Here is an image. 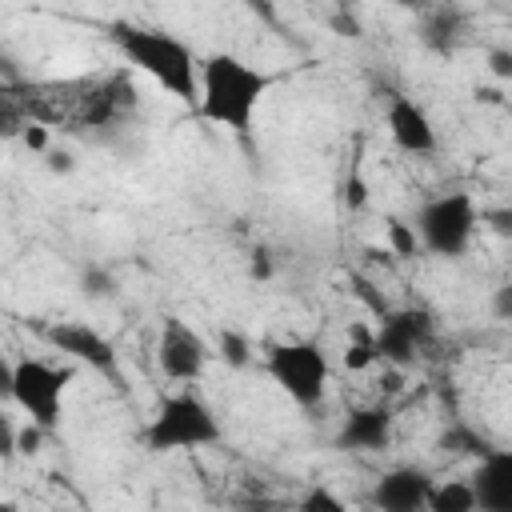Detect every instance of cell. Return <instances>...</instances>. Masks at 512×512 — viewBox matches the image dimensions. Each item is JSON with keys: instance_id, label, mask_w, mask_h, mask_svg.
Wrapping results in <instances>:
<instances>
[{"instance_id": "1", "label": "cell", "mask_w": 512, "mask_h": 512, "mask_svg": "<svg viewBox=\"0 0 512 512\" xmlns=\"http://www.w3.org/2000/svg\"><path fill=\"white\" fill-rule=\"evenodd\" d=\"M268 88H272V76L260 72L256 64L240 60L236 52H212V56L200 60L196 112L208 124H220V128H228L244 140L252 132L256 108H260Z\"/></svg>"}, {"instance_id": "2", "label": "cell", "mask_w": 512, "mask_h": 512, "mask_svg": "<svg viewBox=\"0 0 512 512\" xmlns=\"http://www.w3.org/2000/svg\"><path fill=\"white\" fill-rule=\"evenodd\" d=\"M108 40L116 44V52L140 68L144 76H152L168 96L184 100V104H196V92H200V60L196 52L164 32V28H144V24H128V20H116L108 28Z\"/></svg>"}, {"instance_id": "3", "label": "cell", "mask_w": 512, "mask_h": 512, "mask_svg": "<svg viewBox=\"0 0 512 512\" xmlns=\"http://www.w3.org/2000/svg\"><path fill=\"white\" fill-rule=\"evenodd\" d=\"M220 420L216 412L196 396V392H172L160 400L156 416L144 428V448L164 456V452H192V448H208L216 444Z\"/></svg>"}, {"instance_id": "4", "label": "cell", "mask_w": 512, "mask_h": 512, "mask_svg": "<svg viewBox=\"0 0 512 512\" xmlns=\"http://www.w3.org/2000/svg\"><path fill=\"white\" fill-rule=\"evenodd\" d=\"M476 224H480L476 200L468 192H444V196H432V200L420 204L412 232H416L424 252L456 260V256L468 252V244L476 236Z\"/></svg>"}, {"instance_id": "5", "label": "cell", "mask_w": 512, "mask_h": 512, "mask_svg": "<svg viewBox=\"0 0 512 512\" xmlns=\"http://www.w3.org/2000/svg\"><path fill=\"white\" fill-rule=\"evenodd\" d=\"M264 368L272 384L300 408H316L328 388V352L316 340H284L272 344L264 356Z\"/></svg>"}, {"instance_id": "6", "label": "cell", "mask_w": 512, "mask_h": 512, "mask_svg": "<svg viewBox=\"0 0 512 512\" xmlns=\"http://www.w3.org/2000/svg\"><path fill=\"white\" fill-rule=\"evenodd\" d=\"M64 388H68V372L52 368L48 360H40V356H20V360H16L12 404L28 416V424H36V428L48 432V436L60 428Z\"/></svg>"}, {"instance_id": "7", "label": "cell", "mask_w": 512, "mask_h": 512, "mask_svg": "<svg viewBox=\"0 0 512 512\" xmlns=\"http://www.w3.org/2000/svg\"><path fill=\"white\" fill-rule=\"evenodd\" d=\"M436 336V316L428 308H388L372 332L376 340V360L392 364V368H408Z\"/></svg>"}, {"instance_id": "8", "label": "cell", "mask_w": 512, "mask_h": 512, "mask_svg": "<svg viewBox=\"0 0 512 512\" xmlns=\"http://www.w3.org/2000/svg\"><path fill=\"white\" fill-rule=\"evenodd\" d=\"M40 336H44L48 348L64 352L68 360H76V364H84V368H92V372H100L108 380H120V352L92 324H84V320H52V324L40 328Z\"/></svg>"}, {"instance_id": "9", "label": "cell", "mask_w": 512, "mask_h": 512, "mask_svg": "<svg viewBox=\"0 0 512 512\" xmlns=\"http://www.w3.org/2000/svg\"><path fill=\"white\" fill-rule=\"evenodd\" d=\"M208 356H212V348H208V340H204L192 324H184L180 316H164L160 344H156V360H160V372H164L168 380H176V384L200 380L204 368H208Z\"/></svg>"}, {"instance_id": "10", "label": "cell", "mask_w": 512, "mask_h": 512, "mask_svg": "<svg viewBox=\"0 0 512 512\" xmlns=\"http://www.w3.org/2000/svg\"><path fill=\"white\" fill-rule=\"evenodd\" d=\"M432 476L416 464H396L372 484V508L376 512H424Z\"/></svg>"}, {"instance_id": "11", "label": "cell", "mask_w": 512, "mask_h": 512, "mask_svg": "<svg viewBox=\"0 0 512 512\" xmlns=\"http://www.w3.org/2000/svg\"><path fill=\"white\" fill-rule=\"evenodd\" d=\"M384 120H388V136H392L396 148H404V152H412V156H428V152H436V128H432L428 112H424L412 96L392 92Z\"/></svg>"}, {"instance_id": "12", "label": "cell", "mask_w": 512, "mask_h": 512, "mask_svg": "<svg viewBox=\"0 0 512 512\" xmlns=\"http://www.w3.org/2000/svg\"><path fill=\"white\" fill-rule=\"evenodd\" d=\"M392 408L388 404H364L352 408L336 432V448L340 452H380L392 440Z\"/></svg>"}, {"instance_id": "13", "label": "cell", "mask_w": 512, "mask_h": 512, "mask_svg": "<svg viewBox=\"0 0 512 512\" xmlns=\"http://www.w3.org/2000/svg\"><path fill=\"white\" fill-rule=\"evenodd\" d=\"M468 484L476 496V512H512V452L508 448L484 452Z\"/></svg>"}, {"instance_id": "14", "label": "cell", "mask_w": 512, "mask_h": 512, "mask_svg": "<svg viewBox=\"0 0 512 512\" xmlns=\"http://www.w3.org/2000/svg\"><path fill=\"white\" fill-rule=\"evenodd\" d=\"M460 36H464V24H460V12H456V8H436V12H428L424 24H420L424 48H432V52H440V56L456 52Z\"/></svg>"}, {"instance_id": "15", "label": "cell", "mask_w": 512, "mask_h": 512, "mask_svg": "<svg viewBox=\"0 0 512 512\" xmlns=\"http://www.w3.org/2000/svg\"><path fill=\"white\" fill-rule=\"evenodd\" d=\"M424 512H476V496L468 480H432Z\"/></svg>"}, {"instance_id": "16", "label": "cell", "mask_w": 512, "mask_h": 512, "mask_svg": "<svg viewBox=\"0 0 512 512\" xmlns=\"http://www.w3.org/2000/svg\"><path fill=\"white\" fill-rule=\"evenodd\" d=\"M376 364V340L368 324H352L348 328V344H344V368L348 372H364Z\"/></svg>"}, {"instance_id": "17", "label": "cell", "mask_w": 512, "mask_h": 512, "mask_svg": "<svg viewBox=\"0 0 512 512\" xmlns=\"http://www.w3.org/2000/svg\"><path fill=\"white\" fill-rule=\"evenodd\" d=\"M384 236H388L392 256H400V260H412V256L420 252V240H416L412 224H408V220H400V216H388V220H384Z\"/></svg>"}, {"instance_id": "18", "label": "cell", "mask_w": 512, "mask_h": 512, "mask_svg": "<svg viewBox=\"0 0 512 512\" xmlns=\"http://www.w3.org/2000/svg\"><path fill=\"white\" fill-rule=\"evenodd\" d=\"M80 292L88 300H112L116 296V276L104 268V264H84L80 272Z\"/></svg>"}, {"instance_id": "19", "label": "cell", "mask_w": 512, "mask_h": 512, "mask_svg": "<svg viewBox=\"0 0 512 512\" xmlns=\"http://www.w3.org/2000/svg\"><path fill=\"white\" fill-rule=\"evenodd\" d=\"M216 348H220V356H224L228 368H248V364H252V344H248V336L236 332V328H224L220 340H216Z\"/></svg>"}, {"instance_id": "20", "label": "cell", "mask_w": 512, "mask_h": 512, "mask_svg": "<svg viewBox=\"0 0 512 512\" xmlns=\"http://www.w3.org/2000/svg\"><path fill=\"white\" fill-rule=\"evenodd\" d=\"M440 452H452V456H460V452H476V456H484V452H492L472 428H464V424H452L444 436H440Z\"/></svg>"}, {"instance_id": "21", "label": "cell", "mask_w": 512, "mask_h": 512, "mask_svg": "<svg viewBox=\"0 0 512 512\" xmlns=\"http://www.w3.org/2000/svg\"><path fill=\"white\" fill-rule=\"evenodd\" d=\"M296 512H348V504L332 492V488H324V484H312L300 500H296Z\"/></svg>"}, {"instance_id": "22", "label": "cell", "mask_w": 512, "mask_h": 512, "mask_svg": "<svg viewBox=\"0 0 512 512\" xmlns=\"http://www.w3.org/2000/svg\"><path fill=\"white\" fill-rule=\"evenodd\" d=\"M272 272H276V264H272V252L260 244V248H252L248 252V276L252 280H272Z\"/></svg>"}, {"instance_id": "23", "label": "cell", "mask_w": 512, "mask_h": 512, "mask_svg": "<svg viewBox=\"0 0 512 512\" xmlns=\"http://www.w3.org/2000/svg\"><path fill=\"white\" fill-rule=\"evenodd\" d=\"M44 436H48V432H40L36 424L16 428V452H20V456H36V452H40V444H44Z\"/></svg>"}, {"instance_id": "24", "label": "cell", "mask_w": 512, "mask_h": 512, "mask_svg": "<svg viewBox=\"0 0 512 512\" xmlns=\"http://www.w3.org/2000/svg\"><path fill=\"white\" fill-rule=\"evenodd\" d=\"M480 220L496 232V236H512V208H488V212H480Z\"/></svg>"}, {"instance_id": "25", "label": "cell", "mask_w": 512, "mask_h": 512, "mask_svg": "<svg viewBox=\"0 0 512 512\" xmlns=\"http://www.w3.org/2000/svg\"><path fill=\"white\" fill-rule=\"evenodd\" d=\"M20 452H16V424H12V416H4L0 412V460L8 464V460H16Z\"/></svg>"}, {"instance_id": "26", "label": "cell", "mask_w": 512, "mask_h": 512, "mask_svg": "<svg viewBox=\"0 0 512 512\" xmlns=\"http://www.w3.org/2000/svg\"><path fill=\"white\" fill-rule=\"evenodd\" d=\"M344 204H348V208H364V204H368V184L360 180V172H352V176L344 180Z\"/></svg>"}, {"instance_id": "27", "label": "cell", "mask_w": 512, "mask_h": 512, "mask_svg": "<svg viewBox=\"0 0 512 512\" xmlns=\"http://www.w3.org/2000/svg\"><path fill=\"white\" fill-rule=\"evenodd\" d=\"M488 68H492L496 80H508L512 76V52L508 48H492L488 52Z\"/></svg>"}, {"instance_id": "28", "label": "cell", "mask_w": 512, "mask_h": 512, "mask_svg": "<svg viewBox=\"0 0 512 512\" xmlns=\"http://www.w3.org/2000/svg\"><path fill=\"white\" fill-rule=\"evenodd\" d=\"M352 284H356V296H360V300H364V304H368L376 316H384V312H388V304H384V300L372 292V284H368L364 276H352Z\"/></svg>"}, {"instance_id": "29", "label": "cell", "mask_w": 512, "mask_h": 512, "mask_svg": "<svg viewBox=\"0 0 512 512\" xmlns=\"http://www.w3.org/2000/svg\"><path fill=\"white\" fill-rule=\"evenodd\" d=\"M12 384H16V360H8L0 352V404L12 400Z\"/></svg>"}, {"instance_id": "30", "label": "cell", "mask_w": 512, "mask_h": 512, "mask_svg": "<svg viewBox=\"0 0 512 512\" xmlns=\"http://www.w3.org/2000/svg\"><path fill=\"white\" fill-rule=\"evenodd\" d=\"M20 140H24L32 152H48V128H40V124H24Z\"/></svg>"}, {"instance_id": "31", "label": "cell", "mask_w": 512, "mask_h": 512, "mask_svg": "<svg viewBox=\"0 0 512 512\" xmlns=\"http://www.w3.org/2000/svg\"><path fill=\"white\" fill-rule=\"evenodd\" d=\"M492 312H496V320H512V284H500V288H496Z\"/></svg>"}, {"instance_id": "32", "label": "cell", "mask_w": 512, "mask_h": 512, "mask_svg": "<svg viewBox=\"0 0 512 512\" xmlns=\"http://www.w3.org/2000/svg\"><path fill=\"white\" fill-rule=\"evenodd\" d=\"M332 24L340 28V36H360V20H356L352 12H336V16H332Z\"/></svg>"}, {"instance_id": "33", "label": "cell", "mask_w": 512, "mask_h": 512, "mask_svg": "<svg viewBox=\"0 0 512 512\" xmlns=\"http://www.w3.org/2000/svg\"><path fill=\"white\" fill-rule=\"evenodd\" d=\"M48 168L52 172H72V156L68 152H48Z\"/></svg>"}]
</instances>
